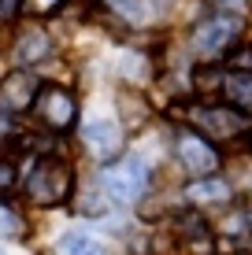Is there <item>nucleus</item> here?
Masks as SVG:
<instances>
[{
  "mask_svg": "<svg viewBox=\"0 0 252 255\" xmlns=\"http://www.w3.org/2000/svg\"><path fill=\"white\" fill-rule=\"evenodd\" d=\"M74 192V170L59 155H41L26 178V196L33 207H63Z\"/></svg>",
  "mask_w": 252,
  "mask_h": 255,
  "instance_id": "obj_1",
  "label": "nucleus"
},
{
  "mask_svg": "<svg viewBox=\"0 0 252 255\" xmlns=\"http://www.w3.org/2000/svg\"><path fill=\"white\" fill-rule=\"evenodd\" d=\"M189 122H193V133H201L204 140H238L252 129V115L230 104H197L189 108Z\"/></svg>",
  "mask_w": 252,
  "mask_h": 255,
  "instance_id": "obj_2",
  "label": "nucleus"
},
{
  "mask_svg": "<svg viewBox=\"0 0 252 255\" xmlns=\"http://www.w3.org/2000/svg\"><path fill=\"white\" fill-rule=\"evenodd\" d=\"M149 181H152V170L141 155H123V159H115L104 170V192L111 200H119V204L141 200L149 192Z\"/></svg>",
  "mask_w": 252,
  "mask_h": 255,
  "instance_id": "obj_3",
  "label": "nucleus"
},
{
  "mask_svg": "<svg viewBox=\"0 0 252 255\" xmlns=\"http://www.w3.org/2000/svg\"><path fill=\"white\" fill-rule=\"evenodd\" d=\"M241 30H245V22H241L238 15H212V19H204V22L193 30V48H197V56L219 59L223 52H230L234 45H238Z\"/></svg>",
  "mask_w": 252,
  "mask_h": 255,
  "instance_id": "obj_4",
  "label": "nucleus"
},
{
  "mask_svg": "<svg viewBox=\"0 0 252 255\" xmlns=\"http://www.w3.org/2000/svg\"><path fill=\"white\" fill-rule=\"evenodd\" d=\"M33 115H37L41 126L48 129H71L74 119H78V100L71 89L63 85H41L37 89V100H33Z\"/></svg>",
  "mask_w": 252,
  "mask_h": 255,
  "instance_id": "obj_5",
  "label": "nucleus"
},
{
  "mask_svg": "<svg viewBox=\"0 0 252 255\" xmlns=\"http://www.w3.org/2000/svg\"><path fill=\"white\" fill-rule=\"evenodd\" d=\"M37 74L33 70H11V74H4V82H0V111L4 115H22V111L33 108V100H37Z\"/></svg>",
  "mask_w": 252,
  "mask_h": 255,
  "instance_id": "obj_6",
  "label": "nucleus"
},
{
  "mask_svg": "<svg viewBox=\"0 0 252 255\" xmlns=\"http://www.w3.org/2000/svg\"><path fill=\"white\" fill-rule=\"evenodd\" d=\"M175 152H178V163L186 166L189 174H208L212 178V170L219 166V152H215L212 140H204L201 133H193V129H182L178 140H175Z\"/></svg>",
  "mask_w": 252,
  "mask_h": 255,
  "instance_id": "obj_7",
  "label": "nucleus"
},
{
  "mask_svg": "<svg viewBox=\"0 0 252 255\" xmlns=\"http://www.w3.org/2000/svg\"><path fill=\"white\" fill-rule=\"evenodd\" d=\"M82 140L97 159H115L123 152V129L115 126L111 119H93L82 126Z\"/></svg>",
  "mask_w": 252,
  "mask_h": 255,
  "instance_id": "obj_8",
  "label": "nucleus"
},
{
  "mask_svg": "<svg viewBox=\"0 0 252 255\" xmlns=\"http://www.w3.org/2000/svg\"><path fill=\"white\" fill-rule=\"evenodd\" d=\"M230 181L223 178H204V181H193V185L186 189V196L193 200V204H227L230 200Z\"/></svg>",
  "mask_w": 252,
  "mask_h": 255,
  "instance_id": "obj_9",
  "label": "nucleus"
},
{
  "mask_svg": "<svg viewBox=\"0 0 252 255\" xmlns=\"http://www.w3.org/2000/svg\"><path fill=\"white\" fill-rule=\"evenodd\" d=\"M223 96L230 100V108L249 111L252 108V74H241V70L227 74V78H223Z\"/></svg>",
  "mask_w": 252,
  "mask_h": 255,
  "instance_id": "obj_10",
  "label": "nucleus"
},
{
  "mask_svg": "<svg viewBox=\"0 0 252 255\" xmlns=\"http://www.w3.org/2000/svg\"><path fill=\"white\" fill-rule=\"evenodd\" d=\"M48 33L45 30H37V26H33V30H26L22 37H19V48H15V56L22 59V63H41V59L48 56Z\"/></svg>",
  "mask_w": 252,
  "mask_h": 255,
  "instance_id": "obj_11",
  "label": "nucleus"
},
{
  "mask_svg": "<svg viewBox=\"0 0 252 255\" xmlns=\"http://www.w3.org/2000/svg\"><path fill=\"white\" fill-rule=\"evenodd\" d=\"M56 255H108L100 241H93L89 233H67L56 244Z\"/></svg>",
  "mask_w": 252,
  "mask_h": 255,
  "instance_id": "obj_12",
  "label": "nucleus"
},
{
  "mask_svg": "<svg viewBox=\"0 0 252 255\" xmlns=\"http://www.w3.org/2000/svg\"><path fill=\"white\" fill-rule=\"evenodd\" d=\"M19 237H22V218L0 204V241H19Z\"/></svg>",
  "mask_w": 252,
  "mask_h": 255,
  "instance_id": "obj_13",
  "label": "nucleus"
},
{
  "mask_svg": "<svg viewBox=\"0 0 252 255\" xmlns=\"http://www.w3.org/2000/svg\"><path fill=\"white\" fill-rule=\"evenodd\" d=\"M67 0H19V7L26 15H48V11H56V7H63Z\"/></svg>",
  "mask_w": 252,
  "mask_h": 255,
  "instance_id": "obj_14",
  "label": "nucleus"
},
{
  "mask_svg": "<svg viewBox=\"0 0 252 255\" xmlns=\"http://www.w3.org/2000/svg\"><path fill=\"white\" fill-rule=\"evenodd\" d=\"M15 189V163L11 159H0V196Z\"/></svg>",
  "mask_w": 252,
  "mask_h": 255,
  "instance_id": "obj_15",
  "label": "nucleus"
},
{
  "mask_svg": "<svg viewBox=\"0 0 252 255\" xmlns=\"http://www.w3.org/2000/svg\"><path fill=\"white\" fill-rule=\"evenodd\" d=\"M215 7H223V15H234V11H241L245 7V0H212Z\"/></svg>",
  "mask_w": 252,
  "mask_h": 255,
  "instance_id": "obj_16",
  "label": "nucleus"
},
{
  "mask_svg": "<svg viewBox=\"0 0 252 255\" xmlns=\"http://www.w3.org/2000/svg\"><path fill=\"white\" fill-rule=\"evenodd\" d=\"M175 4V0H149V7H152V15H163L167 7Z\"/></svg>",
  "mask_w": 252,
  "mask_h": 255,
  "instance_id": "obj_17",
  "label": "nucleus"
},
{
  "mask_svg": "<svg viewBox=\"0 0 252 255\" xmlns=\"http://www.w3.org/2000/svg\"><path fill=\"white\" fill-rule=\"evenodd\" d=\"M0 11H4V15H11V11H19V0H0Z\"/></svg>",
  "mask_w": 252,
  "mask_h": 255,
  "instance_id": "obj_18",
  "label": "nucleus"
},
{
  "mask_svg": "<svg viewBox=\"0 0 252 255\" xmlns=\"http://www.w3.org/2000/svg\"><path fill=\"white\" fill-rule=\"evenodd\" d=\"M245 222L252 226V200H249V211H245Z\"/></svg>",
  "mask_w": 252,
  "mask_h": 255,
  "instance_id": "obj_19",
  "label": "nucleus"
}]
</instances>
